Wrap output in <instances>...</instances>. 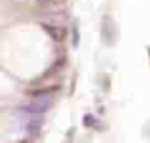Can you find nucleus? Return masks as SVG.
<instances>
[{
	"label": "nucleus",
	"mask_w": 150,
	"mask_h": 143,
	"mask_svg": "<svg viewBox=\"0 0 150 143\" xmlns=\"http://www.w3.org/2000/svg\"><path fill=\"white\" fill-rule=\"evenodd\" d=\"M101 37H103V42L106 46H113L115 44V37H117V27H115V21L110 14H104L103 20H101Z\"/></svg>",
	"instance_id": "obj_1"
},
{
	"label": "nucleus",
	"mask_w": 150,
	"mask_h": 143,
	"mask_svg": "<svg viewBox=\"0 0 150 143\" xmlns=\"http://www.w3.org/2000/svg\"><path fill=\"white\" fill-rule=\"evenodd\" d=\"M65 64V58H62V60H58V62H55L53 65H51V69L50 71H46V73H44V76L42 78H48V76H53L55 73H58V71L62 69V65Z\"/></svg>",
	"instance_id": "obj_6"
},
{
	"label": "nucleus",
	"mask_w": 150,
	"mask_h": 143,
	"mask_svg": "<svg viewBox=\"0 0 150 143\" xmlns=\"http://www.w3.org/2000/svg\"><path fill=\"white\" fill-rule=\"evenodd\" d=\"M51 106V101H41V99H35V103L25 106L23 110L28 111V113H46Z\"/></svg>",
	"instance_id": "obj_3"
},
{
	"label": "nucleus",
	"mask_w": 150,
	"mask_h": 143,
	"mask_svg": "<svg viewBox=\"0 0 150 143\" xmlns=\"http://www.w3.org/2000/svg\"><path fill=\"white\" fill-rule=\"evenodd\" d=\"M18 143H28V139H21V141H18Z\"/></svg>",
	"instance_id": "obj_9"
},
{
	"label": "nucleus",
	"mask_w": 150,
	"mask_h": 143,
	"mask_svg": "<svg viewBox=\"0 0 150 143\" xmlns=\"http://www.w3.org/2000/svg\"><path fill=\"white\" fill-rule=\"evenodd\" d=\"M67 0H35V7L42 9V11H50V9H58L62 7Z\"/></svg>",
	"instance_id": "obj_4"
},
{
	"label": "nucleus",
	"mask_w": 150,
	"mask_h": 143,
	"mask_svg": "<svg viewBox=\"0 0 150 143\" xmlns=\"http://www.w3.org/2000/svg\"><path fill=\"white\" fill-rule=\"evenodd\" d=\"M94 124H96V117L90 115V113H87V115L83 117V125H85V127H94Z\"/></svg>",
	"instance_id": "obj_8"
},
{
	"label": "nucleus",
	"mask_w": 150,
	"mask_h": 143,
	"mask_svg": "<svg viewBox=\"0 0 150 143\" xmlns=\"http://www.w3.org/2000/svg\"><path fill=\"white\" fill-rule=\"evenodd\" d=\"M60 90V85H51V87H44V88H37L32 92L34 99H42V97H50L53 94H57Z\"/></svg>",
	"instance_id": "obj_5"
},
{
	"label": "nucleus",
	"mask_w": 150,
	"mask_h": 143,
	"mask_svg": "<svg viewBox=\"0 0 150 143\" xmlns=\"http://www.w3.org/2000/svg\"><path fill=\"white\" fill-rule=\"evenodd\" d=\"M41 27H42V30L50 35V39H53L55 42H62V41L65 39V28H64V27L53 25V23H46V21H42Z\"/></svg>",
	"instance_id": "obj_2"
},
{
	"label": "nucleus",
	"mask_w": 150,
	"mask_h": 143,
	"mask_svg": "<svg viewBox=\"0 0 150 143\" xmlns=\"http://www.w3.org/2000/svg\"><path fill=\"white\" fill-rule=\"evenodd\" d=\"M80 44V32H78V23H72V46L78 48Z\"/></svg>",
	"instance_id": "obj_7"
}]
</instances>
